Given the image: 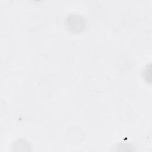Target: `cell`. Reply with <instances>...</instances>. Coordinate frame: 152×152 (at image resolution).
<instances>
[{
  "instance_id": "cell-2",
  "label": "cell",
  "mask_w": 152,
  "mask_h": 152,
  "mask_svg": "<svg viewBox=\"0 0 152 152\" xmlns=\"http://www.w3.org/2000/svg\"><path fill=\"white\" fill-rule=\"evenodd\" d=\"M30 145L29 143L23 139H20L15 141L12 145V148L17 151H28Z\"/></svg>"
},
{
  "instance_id": "cell-3",
  "label": "cell",
  "mask_w": 152,
  "mask_h": 152,
  "mask_svg": "<svg viewBox=\"0 0 152 152\" xmlns=\"http://www.w3.org/2000/svg\"><path fill=\"white\" fill-rule=\"evenodd\" d=\"M142 76L145 80V81L150 83L151 82V64L147 65L143 70Z\"/></svg>"
},
{
  "instance_id": "cell-1",
  "label": "cell",
  "mask_w": 152,
  "mask_h": 152,
  "mask_svg": "<svg viewBox=\"0 0 152 152\" xmlns=\"http://www.w3.org/2000/svg\"><path fill=\"white\" fill-rule=\"evenodd\" d=\"M64 24L68 31L79 33L86 30L87 21L82 15L77 13H71L65 18Z\"/></svg>"
}]
</instances>
